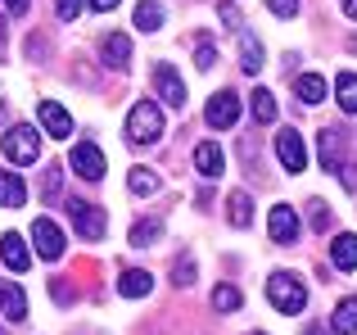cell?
I'll return each mask as SVG.
<instances>
[{
	"label": "cell",
	"mask_w": 357,
	"mask_h": 335,
	"mask_svg": "<svg viewBox=\"0 0 357 335\" xmlns=\"http://www.w3.org/2000/svg\"><path fill=\"white\" fill-rule=\"evenodd\" d=\"M127 136L136 145H154L158 136H163V109L154 105V100H136L127 114Z\"/></svg>",
	"instance_id": "6da1fadb"
},
{
	"label": "cell",
	"mask_w": 357,
	"mask_h": 335,
	"mask_svg": "<svg viewBox=\"0 0 357 335\" xmlns=\"http://www.w3.org/2000/svg\"><path fill=\"white\" fill-rule=\"evenodd\" d=\"M317 145H321V163H326V172H335L344 186H357V172H353V163L344 159V132L340 127H321V136H317Z\"/></svg>",
	"instance_id": "7a4b0ae2"
},
{
	"label": "cell",
	"mask_w": 357,
	"mask_h": 335,
	"mask_svg": "<svg viewBox=\"0 0 357 335\" xmlns=\"http://www.w3.org/2000/svg\"><path fill=\"white\" fill-rule=\"evenodd\" d=\"M267 299H271V308H276V313H303L307 290H303L298 276L276 272V276H267Z\"/></svg>",
	"instance_id": "3957f363"
},
{
	"label": "cell",
	"mask_w": 357,
	"mask_h": 335,
	"mask_svg": "<svg viewBox=\"0 0 357 335\" xmlns=\"http://www.w3.org/2000/svg\"><path fill=\"white\" fill-rule=\"evenodd\" d=\"M0 150H5V159L18 163V168H27V163L41 159V141H36L32 127H9L5 141H0Z\"/></svg>",
	"instance_id": "277c9868"
},
{
	"label": "cell",
	"mask_w": 357,
	"mask_h": 335,
	"mask_svg": "<svg viewBox=\"0 0 357 335\" xmlns=\"http://www.w3.org/2000/svg\"><path fill=\"white\" fill-rule=\"evenodd\" d=\"M68 213H73V227L82 231V240H100V236H105L109 218H105V209H96L91 200H73Z\"/></svg>",
	"instance_id": "5b68a950"
},
{
	"label": "cell",
	"mask_w": 357,
	"mask_h": 335,
	"mask_svg": "<svg viewBox=\"0 0 357 335\" xmlns=\"http://www.w3.org/2000/svg\"><path fill=\"white\" fill-rule=\"evenodd\" d=\"M276 159L285 172H303L307 168V150H303V136L289 127V132H276Z\"/></svg>",
	"instance_id": "8992f818"
},
{
	"label": "cell",
	"mask_w": 357,
	"mask_h": 335,
	"mask_svg": "<svg viewBox=\"0 0 357 335\" xmlns=\"http://www.w3.org/2000/svg\"><path fill=\"white\" fill-rule=\"evenodd\" d=\"M73 172L77 177H86V181H100L105 177V154H100V145H91V141H82V145H73Z\"/></svg>",
	"instance_id": "52a82bcc"
},
{
	"label": "cell",
	"mask_w": 357,
	"mask_h": 335,
	"mask_svg": "<svg viewBox=\"0 0 357 335\" xmlns=\"http://www.w3.org/2000/svg\"><path fill=\"white\" fill-rule=\"evenodd\" d=\"M208 123L218 127V132H227V127L240 123V100H236V91H218V96L208 100Z\"/></svg>",
	"instance_id": "ba28073f"
},
{
	"label": "cell",
	"mask_w": 357,
	"mask_h": 335,
	"mask_svg": "<svg viewBox=\"0 0 357 335\" xmlns=\"http://www.w3.org/2000/svg\"><path fill=\"white\" fill-rule=\"evenodd\" d=\"M154 91L163 96V105H172V109H185V82L176 77V68L158 64V68H154Z\"/></svg>",
	"instance_id": "9c48e42d"
},
{
	"label": "cell",
	"mask_w": 357,
	"mask_h": 335,
	"mask_svg": "<svg viewBox=\"0 0 357 335\" xmlns=\"http://www.w3.org/2000/svg\"><path fill=\"white\" fill-rule=\"evenodd\" d=\"M267 227H271V240H276V245H294L298 240V213L289 209V204H276L271 218H267Z\"/></svg>",
	"instance_id": "30bf717a"
},
{
	"label": "cell",
	"mask_w": 357,
	"mask_h": 335,
	"mask_svg": "<svg viewBox=\"0 0 357 335\" xmlns=\"http://www.w3.org/2000/svg\"><path fill=\"white\" fill-rule=\"evenodd\" d=\"M36 118H41V127L54 136V141H68V136H73V118L63 114L54 100H41V105H36Z\"/></svg>",
	"instance_id": "8fae6325"
},
{
	"label": "cell",
	"mask_w": 357,
	"mask_h": 335,
	"mask_svg": "<svg viewBox=\"0 0 357 335\" xmlns=\"http://www.w3.org/2000/svg\"><path fill=\"white\" fill-rule=\"evenodd\" d=\"M32 236H36V254H41V258H50V263H54V258L63 254V231L54 227L50 218H36Z\"/></svg>",
	"instance_id": "7c38bea8"
},
{
	"label": "cell",
	"mask_w": 357,
	"mask_h": 335,
	"mask_svg": "<svg viewBox=\"0 0 357 335\" xmlns=\"http://www.w3.org/2000/svg\"><path fill=\"white\" fill-rule=\"evenodd\" d=\"M0 258L9 263V272H27V267H32V254H27L18 231H5V236H0Z\"/></svg>",
	"instance_id": "4fadbf2b"
},
{
	"label": "cell",
	"mask_w": 357,
	"mask_h": 335,
	"mask_svg": "<svg viewBox=\"0 0 357 335\" xmlns=\"http://www.w3.org/2000/svg\"><path fill=\"white\" fill-rule=\"evenodd\" d=\"M195 168H199V177H222L227 172V154L218 150V141L195 145Z\"/></svg>",
	"instance_id": "5bb4252c"
},
{
	"label": "cell",
	"mask_w": 357,
	"mask_h": 335,
	"mask_svg": "<svg viewBox=\"0 0 357 335\" xmlns=\"http://www.w3.org/2000/svg\"><path fill=\"white\" fill-rule=\"evenodd\" d=\"M0 313H5L9 322H23L27 318V295H23V285L0 281Z\"/></svg>",
	"instance_id": "9a60e30c"
},
{
	"label": "cell",
	"mask_w": 357,
	"mask_h": 335,
	"mask_svg": "<svg viewBox=\"0 0 357 335\" xmlns=\"http://www.w3.org/2000/svg\"><path fill=\"white\" fill-rule=\"evenodd\" d=\"M331 263L340 272H353L357 267V236H335L331 240Z\"/></svg>",
	"instance_id": "2e32d148"
},
{
	"label": "cell",
	"mask_w": 357,
	"mask_h": 335,
	"mask_svg": "<svg viewBox=\"0 0 357 335\" xmlns=\"http://www.w3.org/2000/svg\"><path fill=\"white\" fill-rule=\"evenodd\" d=\"M331 331L335 335H357V295L340 299V308H335V318H331Z\"/></svg>",
	"instance_id": "e0dca14e"
},
{
	"label": "cell",
	"mask_w": 357,
	"mask_h": 335,
	"mask_svg": "<svg viewBox=\"0 0 357 335\" xmlns=\"http://www.w3.org/2000/svg\"><path fill=\"white\" fill-rule=\"evenodd\" d=\"M149 290H154V276H149V272H140V267L122 272V281H118V295H127V299H140V295H149Z\"/></svg>",
	"instance_id": "ac0fdd59"
},
{
	"label": "cell",
	"mask_w": 357,
	"mask_h": 335,
	"mask_svg": "<svg viewBox=\"0 0 357 335\" xmlns=\"http://www.w3.org/2000/svg\"><path fill=\"white\" fill-rule=\"evenodd\" d=\"M105 64H114V68H127V64H131V41L122 32L105 36Z\"/></svg>",
	"instance_id": "d6986e66"
},
{
	"label": "cell",
	"mask_w": 357,
	"mask_h": 335,
	"mask_svg": "<svg viewBox=\"0 0 357 335\" xmlns=\"http://www.w3.org/2000/svg\"><path fill=\"white\" fill-rule=\"evenodd\" d=\"M23 200H27V186L18 181L14 172H5V168H0V204H5V209H18Z\"/></svg>",
	"instance_id": "ffe728a7"
},
{
	"label": "cell",
	"mask_w": 357,
	"mask_h": 335,
	"mask_svg": "<svg viewBox=\"0 0 357 335\" xmlns=\"http://www.w3.org/2000/svg\"><path fill=\"white\" fill-rule=\"evenodd\" d=\"M335 100L344 114H357V73H340L335 77Z\"/></svg>",
	"instance_id": "44dd1931"
},
{
	"label": "cell",
	"mask_w": 357,
	"mask_h": 335,
	"mask_svg": "<svg viewBox=\"0 0 357 335\" xmlns=\"http://www.w3.org/2000/svg\"><path fill=\"white\" fill-rule=\"evenodd\" d=\"M294 96L303 100V105H317V100H326V77H317V73H303V77L294 82Z\"/></svg>",
	"instance_id": "7402d4cb"
},
{
	"label": "cell",
	"mask_w": 357,
	"mask_h": 335,
	"mask_svg": "<svg viewBox=\"0 0 357 335\" xmlns=\"http://www.w3.org/2000/svg\"><path fill=\"white\" fill-rule=\"evenodd\" d=\"M136 27L140 32H158V27H163V5H158V0H140L136 5Z\"/></svg>",
	"instance_id": "603a6c76"
},
{
	"label": "cell",
	"mask_w": 357,
	"mask_h": 335,
	"mask_svg": "<svg viewBox=\"0 0 357 335\" xmlns=\"http://www.w3.org/2000/svg\"><path fill=\"white\" fill-rule=\"evenodd\" d=\"M227 204H231V209H227V218L236 222V227H249V222H253V200H249L244 191H236Z\"/></svg>",
	"instance_id": "cb8c5ba5"
},
{
	"label": "cell",
	"mask_w": 357,
	"mask_h": 335,
	"mask_svg": "<svg viewBox=\"0 0 357 335\" xmlns=\"http://www.w3.org/2000/svg\"><path fill=\"white\" fill-rule=\"evenodd\" d=\"M240 64H244V73H258L262 64H267L262 59V45L253 41V36H244V32H240Z\"/></svg>",
	"instance_id": "d4e9b609"
},
{
	"label": "cell",
	"mask_w": 357,
	"mask_h": 335,
	"mask_svg": "<svg viewBox=\"0 0 357 335\" xmlns=\"http://www.w3.org/2000/svg\"><path fill=\"white\" fill-rule=\"evenodd\" d=\"M158 231H163V222H158V218H145V222H136V227H131V245H136V249L154 245V240H158Z\"/></svg>",
	"instance_id": "484cf974"
},
{
	"label": "cell",
	"mask_w": 357,
	"mask_h": 335,
	"mask_svg": "<svg viewBox=\"0 0 357 335\" xmlns=\"http://www.w3.org/2000/svg\"><path fill=\"white\" fill-rule=\"evenodd\" d=\"M253 118H258V123H276V100H271L267 87L253 91Z\"/></svg>",
	"instance_id": "4316f807"
},
{
	"label": "cell",
	"mask_w": 357,
	"mask_h": 335,
	"mask_svg": "<svg viewBox=\"0 0 357 335\" xmlns=\"http://www.w3.org/2000/svg\"><path fill=\"white\" fill-rule=\"evenodd\" d=\"M127 186H131L136 195H154V191H158V177H154V172H145V168H131Z\"/></svg>",
	"instance_id": "83f0119b"
},
{
	"label": "cell",
	"mask_w": 357,
	"mask_h": 335,
	"mask_svg": "<svg viewBox=\"0 0 357 335\" xmlns=\"http://www.w3.org/2000/svg\"><path fill=\"white\" fill-rule=\"evenodd\" d=\"M213 308L236 313L240 308V290H236V285H218V290H213Z\"/></svg>",
	"instance_id": "f1b7e54d"
},
{
	"label": "cell",
	"mask_w": 357,
	"mask_h": 335,
	"mask_svg": "<svg viewBox=\"0 0 357 335\" xmlns=\"http://www.w3.org/2000/svg\"><path fill=\"white\" fill-rule=\"evenodd\" d=\"M59 186H63V168H45V177H41V200H59Z\"/></svg>",
	"instance_id": "f546056e"
},
{
	"label": "cell",
	"mask_w": 357,
	"mask_h": 335,
	"mask_svg": "<svg viewBox=\"0 0 357 335\" xmlns=\"http://www.w3.org/2000/svg\"><path fill=\"white\" fill-rule=\"evenodd\" d=\"M195 64H199V68H213V64H218V50H213L208 36H199V45H195Z\"/></svg>",
	"instance_id": "4dcf8cb0"
},
{
	"label": "cell",
	"mask_w": 357,
	"mask_h": 335,
	"mask_svg": "<svg viewBox=\"0 0 357 335\" xmlns=\"http://www.w3.org/2000/svg\"><path fill=\"white\" fill-rule=\"evenodd\" d=\"M54 14H59L63 23H73V18L82 14V0H54Z\"/></svg>",
	"instance_id": "1f68e13d"
},
{
	"label": "cell",
	"mask_w": 357,
	"mask_h": 335,
	"mask_svg": "<svg viewBox=\"0 0 357 335\" xmlns=\"http://www.w3.org/2000/svg\"><path fill=\"white\" fill-rule=\"evenodd\" d=\"M267 9H271V14H280V18H294L298 14V0H267Z\"/></svg>",
	"instance_id": "d6a6232c"
},
{
	"label": "cell",
	"mask_w": 357,
	"mask_h": 335,
	"mask_svg": "<svg viewBox=\"0 0 357 335\" xmlns=\"http://www.w3.org/2000/svg\"><path fill=\"white\" fill-rule=\"evenodd\" d=\"M176 285H190L195 281V258H181V263H176V276H172Z\"/></svg>",
	"instance_id": "836d02e7"
},
{
	"label": "cell",
	"mask_w": 357,
	"mask_h": 335,
	"mask_svg": "<svg viewBox=\"0 0 357 335\" xmlns=\"http://www.w3.org/2000/svg\"><path fill=\"white\" fill-rule=\"evenodd\" d=\"M331 222H335V213L326 209V204H312V227H317V231H326Z\"/></svg>",
	"instance_id": "e575fe53"
},
{
	"label": "cell",
	"mask_w": 357,
	"mask_h": 335,
	"mask_svg": "<svg viewBox=\"0 0 357 335\" xmlns=\"http://www.w3.org/2000/svg\"><path fill=\"white\" fill-rule=\"evenodd\" d=\"M222 18H227V27H240V9L236 5H222Z\"/></svg>",
	"instance_id": "d590c367"
},
{
	"label": "cell",
	"mask_w": 357,
	"mask_h": 335,
	"mask_svg": "<svg viewBox=\"0 0 357 335\" xmlns=\"http://www.w3.org/2000/svg\"><path fill=\"white\" fill-rule=\"evenodd\" d=\"M27 5H32V0H5L9 14H27Z\"/></svg>",
	"instance_id": "8d00e7d4"
},
{
	"label": "cell",
	"mask_w": 357,
	"mask_h": 335,
	"mask_svg": "<svg viewBox=\"0 0 357 335\" xmlns=\"http://www.w3.org/2000/svg\"><path fill=\"white\" fill-rule=\"evenodd\" d=\"M114 5H118V0H91V9H96V14H109Z\"/></svg>",
	"instance_id": "74e56055"
},
{
	"label": "cell",
	"mask_w": 357,
	"mask_h": 335,
	"mask_svg": "<svg viewBox=\"0 0 357 335\" xmlns=\"http://www.w3.org/2000/svg\"><path fill=\"white\" fill-rule=\"evenodd\" d=\"M344 14H349V18H357V0H344Z\"/></svg>",
	"instance_id": "f35d334b"
},
{
	"label": "cell",
	"mask_w": 357,
	"mask_h": 335,
	"mask_svg": "<svg viewBox=\"0 0 357 335\" xmlns=\"http://www.w3.org/2000/svg\"><path fill=\"white\" fill-rule=\"evenodd\" d=\"M5 41H9V32H5V18H0V50H5Z\"/></svg>",
	"instance_id": "ab89813d"
},
{
	"label": "cell",
	"mask_w": 357,
	"mask_h": 335,
	"mask_svg": "<svg viewBox=\"0 0 357 335\" xmlns=\"http://www.w3.org/2000/svg\"><path fill=\"white\" fill-rule=\"evenodd\" d=\"M303 335H326V327H307V331H303Z\"/></svg>",
	"instance_id": "60d3db41"
},
{
	"label": "cell",
	"mask_w": 357,
	"mask_h": 335,
	"mask_svg": "<svg viewBox=\"0 0 357 335\" xmlns=\"http://www.w3.org/2000/svg\"><path fill=\"white\" fill-rule=\"evenodd\" d=\"M253 335H262V331H253Z\"/></svg>",
	"instance_id": "b9f144b4"
}]
</instances>
